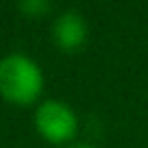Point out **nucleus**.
Here are the masks:
<instances>
[{
	"label": "nucleus",
	"instance_id": "39448f33",
	"mask_svg": "<svg viewBox=\"0 0 148 148\" xmlns=\"http://www.w3.org/2000/svg\"><path fill=\"white\" fill-rule=\"evenodd\" d=\"M74 148H92V146H74Z\"/></svg>",
	"mask_w": 148,
	"mask_h": 148
},
{
	"label": "nucleus",
	"instance_id": "7ed1b4c3",
	"mask_svg": "<svg viewBox=\"0 0 148 148\" xmlns=\"http://www.w3.org/2000/svg\"><path fill=\"white\" fill-rule=\"evenodd\" d=\"M85 24L79 13H63L55 24V39L63 50H79L85 42Z\"/></svg>",
	"mask_w": 148,
	"mask_h": 148
},
{
	"label": "nucleus",
	"instance_id": "f03ea898",
	"mask_svg": "<svg viewBox=\"0 0 148 148\" xmlns=\"http://www.w3.org/2000/svg\"><path fill=\"white\" fill-rule=\"evenodd\" d=\"M37 131L52 144H63L76 133V116L63 102L48 100L37 109Z\"/></svg>",
	"mask_w": 148,
	"mask_h": 148
},
{
	"label": "nucleus",
	"instance_id": "f257e3e1",
	"mask_svg": "<svg viewBox=\"0 0 148 148\" xmlns=\"http://www.w3.org/2000/svg\"><path fill=\"white\" fill-rule=\"evenodd\" d=\"M42 72L31 59L11 55L0 61V94L15 105H31L42 94Z\"/></svg>",
	"mask_w": 148,
	"mask_h": 148
},
{
	"label": "nucleus",
	"instance_id": "20e7f679",
	"mask_svg": "<svg viewBox=\"0 0 148 148\" xmlns=\"http://www.w3.org/2000/svg\"><path fill=\"white\" fill-rule=\"evenodd\" d=\"M22 11H48V2H22Z\"/></svg>",
	"mask_w": 148,
	"mask_h": 148
}]
</instances>
